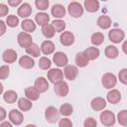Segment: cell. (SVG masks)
<instances>
[{
	"mask_svg": "<svg viewBox=\"0 0 127 127\" xmlns=\"http://www.w3.org/2000/svg\"><path fill=\"white\" fill-rule=\"evenodd\" d=\"M19 64L21 67L26 68V69H30L33 68L35 65V61L32 59V57L30 56H23L20 58L19 60Z\"/></svg>",
	"mask_w": 127,
	"mask_h": 127,
	"instance_id": "obj_19",
	"label": "cell"
},
{
	"mask_svg": "<svg viewBox=\"0 0 127 127\" xmlns=\"http://www.w3.org/2000/svg\"><path fill=\"white\" fill-rule=\"evenodd\" d=\"M107 101L111 104H116L121 100V93L117 89H111L106 95Z\"/></svg>",
	"mask_w": 127,
	"mask_h": 127,
	"instance_id": "obj_20",
	"label": "cell"
},
{
	"mask_svg": "<svg viewBox=\"0 0 127 127\" xmlns=\"http://www.w3.org/2000/svg\"><path fill=\"white\" fill-rule=\"evenodd\" d=\"M100 121L101 123L106 126V127H111L114 125L115 121H116V117H115V114L110 111V110H103L101 113H100Z\"/></svg>",
	"mask_w": 127,
	"mask_h": 127,
	"instance_id": "obj_2",
	"label": "cell"
},
{
	"mask_svg": "<svg viewBox=\"0 0 127 127\" xmlns=\"http://www.w3.org/2000/svg\"><path fill=\"white\" fill-rule=\"evenodd\" d=\"M0 92H1V93H2V94H3V93H4V92H3V84H2V83H1V84H0Z\"/></svg>",
	"mask_w": 127,
	"mask_h": 127,
	"instance_id": "obj_51",
	"label": "cell"
},
{
	"mask_svg": "<svg viewBox=\"0 0 127 127\" xmlns=\"http://www.w3.org/2000/svg\"><path fill=\"white\" fill-rule=\"evenodd\" d=\"M5 116H6V111L3 107H0V120L3 121L5 119Z\"/></svg>",
	"mask_w": 127,
	"mask_h": 127,
	"instance_id": "obj_47",
	"label": "cell"
},
{
	"mask_svg": "<svg viewBox=\"0 0 127 127\" xmlns=\"http://www.w3.org/2000/svg\"><path fill=\"white\" fill-rule=\"evenodd\" d=\"M117 121H118V123L120 125L127 127V110L126 109H123V110L118 112V114H117Z\"/></svg>",
	"mask_w": 127,
	"mask_h": 127,
	"instance_id": "obj_37",
	"label": "cell"
},
{
	"mask_svg": "<svg viewBox=\"0 0 127 127\" xmlns=\"http://www.w3.org/2000/svg\"><path fill=\"white\" fill-rule=\"evenodd\" d=\"M8 12H9L8 6H7L6 4H4V3H1V4H0V17L6 16V15L8 14Z\"/></svg>",
	"mask_w": 127,
	"mask_h": 127,
	"instance_id": "obj_44",
	"label": "cell"
},
{
	"mask_svg": "<svg viewBox=\"0 0 127 127\" xmlns=\"http://www.w3.org/2000/svg\"><path fill=\"white\" fill-rule=\"evenodd\" d=\"M64 75L68 80H74L78 75V68L75 65L67 64L64 68Z\"/></svg>",
	"mask_w": 127,
	"mask_h": 127,
	"instance_id": "obj_11",
	"label": "cell"
},
{
	"mask_svg": "<svg viewBox=\"0 0 127 127\" xmlns=\"http://www.w3.org/2000/svg\"><path fill=\"white\" fill-rule=\"evenodd\" d=\"M26 127H38V126L35 124H28V125H26Z\"/></svg>",
	"mask_w": 127,
	"mask_h": 127,
	"instance_id": "obj_50",
	"label": "cell"
},
{
	"mask_svg": "<svg viewBox=\"0 0 127 127\" xmlns=\"http://www.w3.org/2000/svg\"><path fill=\"white\" fill-rule=\"evenodd\" d=\"M53 62L55 63V64L59 67H63V66H66L67 63H68V59L66 57V55L63 52H56L53 56Z\"/></svg>",
	"mask_w": 127,
	"mask_h": 127,
	"instance_id": "obj_8",
	"label": "cell"
},
{
	"mask_svg": "<svg viewBox=\"0 0 127 127\" xmlns=\"http://www.w3.org/2000/svg\"><path fill=\"white\" fill-rule=\"evenodd\" d=\"M54 91L56 92L57 95H59L61 97H64V96L67 95V93L69 91L68 84L64 80L60 81V82H58L54 85Z\"/></svg>",
	"mask_w": 127,
	"mask_h": 127,
	"instance_id": "obj_9",
	"label": "cell"
},
{
	"mask_svg": "<svg viewBox=\"0 0 127 127\" xmlns=\"http://www.w3.org/2000/svg\"><path fill=\"white\" fill-rule=\"evenodd\" d=\"M72 112H73V107H72L71 104H69V103H64V104H62L61 107H60V113H61L63 116L67 117V116L71 115Z\"/></svg>",
	"mask_w": 127,
	"mask_h": 127,
	"instance_id": "obj_35",
	"label": "cell"
},
{
	"mask_svg": "<svg viewBox=\"0 0 127 127\" xmlns=\"http://www.w3.org/2000/svg\"><path fill=\"white\" fill-rule=\"evenodd\" d=\"M42 33L47 39H52L56 34V30L54 29L52 24H48L42 27Z\"/></svg>",
	"mask_w": 127,
	"mask_h": 127,
	"instance_id": "obj_32",
	"label": "cell"
},
{
	"mask_svg": "<svg viewBox=\"0 0 127 127\" xmlns=\"http://www.w3.org/2000/svg\"><path fill=\"white\" fill-rule=\"evenodd\" d=\"M60 110H58L55 106H49L45 110V118L49 123H56L60 121Z\"/></svg>",
	"mask_w": 127,
	"mask_h": 127,
	"instance_id": "obj_1",
	"label": "cell"
},
{
	"mask_svg": "<svg viewBox=\"0 0 127 127\" xmlns=\"http://www.w3.org/2000/svg\"><path fill=\"white\" fill-rule=\"evenodd\" d=\"M34 86L40 91V93H43V92H46L49 89V82L45 77L41 76V77H38L35 80Z\"/></svg>",
	"mask_w": 127,
	"mask_h": 127,
	"instance_id": "obj_16",
	"label": "cell"
},
{
	"mask_svg": "<svg viewBox=\"0 0 127 127\" xmlns=\"http://www.w3.org/2000/svg\"><path fill=\"white\" fill-rule=\"evenodd\" d=\"M17 13L21 18H28L32 14V7L29 3H22L18 8Z\"/></svg>",
	"mask_w": 127,
	"mask_h": 127,
	"instance_id": "obj_15",
	"label": "cell"
},
{
	"mask_svg": "<svg viewBox=\"0 0 127 127\" xmlns=\"http://www.w3.org/2000/svg\"><path fill=\"white\" fill-rule=\"evenodd\" d=\"M19 24V18L15 15H10L6 19V25L10 28H15Z\"/></svg>",
	"mask_w": 127,
	"mask_h": 127,
	"instance_id": "obj_38",
	"label": "cell"
},
{
	"mask_svg": "<svg viewBox=\"0 0 127 127\" xmlns=\"http://www.w3.org/2000/svg\"><path fill=\"white\" fill-rule=\"evenodd\" d=\"M90 106L94 111H101L106 107V100L103 97H95L91 100Z\"/></svg>",
	"mask_w": 127,
	"mask_h": 127,
	"instance_id": "obj_14",
	"label": "cell"
},
{
	"mask_svg": "<svg viewBox=\"0 0 127 127\" xmlns=\"http://www.w3.org/2000/svg\"><path fill=\"white\" fill-rule=\"evenodd\" d=\"M17 42L21 48H25V50H26L33 44V39L29 33L21 32L17 36Z\"/></svg>",
	"mask_w": 127,
	"mask_h": 127,
	"instance_id": "obj_6",
	"label": "cell"
},
{
	"mask_svg": "<svg viewBox=\"0 0 127 127\" xmlns=\"http://www.w3.org/2000/svg\"><path fill=\"white\" fill-rule=\"evenodd\" d=\"M52 26H53L54 29L56 30V33L58 32V33H61V34H62L63 32H64V29H65V27H66L64 21H63V20H61V19H56V20H54V21L52 22Z\"/></svg>",
	"mask_w": 127,
	"mask_h": 127,
	"instance_id": "obj_33",
	"label": "cell"
},
{
	"mask_svg": "<svg viewBox=\"0 0 127 127\" xmlns=\"http://www.w3.org/2000/svg\"><path fill=\"white\" fill-rule=\"evenodd\" d=\"M3 99L7 103L12 104V103H15L16 100L18 99V94L14 90H7L3 93Z\"/></svg>",
	"mask_w": 127,
	"mask_h": 127,
	"instance_id": "obj_29",
	"label": "cell"
},
{
	"mask_svg": "<svg viewBox=\"0 0 127 127\" xmlns=\"http://www.w3.org/2000/svg\"><path fill=\"white\" fill-rule=\"evenodd\" d=\"M83 53L85 54V56L88 58L89 61H94V60L97 59V58L99 57V55H100L99 50H98L97 48H95V47H88V48H86V49L83 51Z\"/></svg>",
	"mask_w": 127,
	"mask_h": 127,
	"instance_id": "obj_28",
	"label": "cell"
},
{
	"mask_svg": "<svg viewBox=\"0 0 127 127\" xmlns=\"http://www.w3.org/2000/svg\"><path fill=\"white\" fill-rule=\"evenodd\" d=\"M122 51H123V53L125 55H127V40L124 41L123 44H122Z\"/></svg>",
	"mask_w": 127,
	"mask_h": 127,
	"instance_id": "obj_49",
	"label": "cell"
},
{
	"mask_svg": "<svg viewBox=\"0 0 127 127\" xmlns=\"http://www.w3.org/2000/svg\"><path fill=\"white\" fill-rule=\"evenodd\" d=\"M18 107L21 111L26 112V111H29L33 107V103L30 99L25 98V97H21L18 100Z\"/></svg>",
	"mask_w": 127,
	"mask_h": 127,
	"instance_id": "obj_26",
	"label": "cell"
},
{
	"mask_svg": "<svg viewBox=\"0 0 127 127\" xmlns=\"http://www.w3.org/2000/svg\"><path fill=\"white\" fill-rule=\"evenodd\" d=\"M35 5L37 7V9L41 10V11H45L49 8L50 2L48 0H36L35 1Z\"/></svg>",
	"mask_w": 127,
	"mask_h": 127,
	"instance_id": "obj_39",
	"label": "cell"
},
{
	"mask_svg": "<svg viewBox=\"0 0 127 127\" xmlns=\"http://www.w3.org/2000/svg\"><path fill=\"white\" fill-rule=\"evenodd\" d=\"M60 42L63 46L68 47L74 43V35L69 31H64L60 36Z\"/></svg>",
	"mask_w": 127,
	"mask_h": 127,
	"instance_id": "obj_12",
	"label": "cell"
},
{
	"mask_svg": "<svg viewBox=\"0 0 127 127\" xmlns=\"http://www.w3.org/2000/svg\"><path fill=\"white\" fill-rule=\"evenodd\" d=\"M21 27L24 30V32L26 33H33L36 30V24L33 20L31 19H25L23 20V22L21 23Z\"/></svg>",
	"mask_w": 127,
	"mask_h": 127,
	"instance_id": "obj_27",
	"label": "cell"
},
{
	"mask_svg": "<svg viewBox=\"0 0 127 127\" xmlns=\"http://www.w3.org/2000/svg\"><path fill=\"white\" fill-rule=\"evenodd\" d=\"M51 13L55 18L61 19L65 15V8L62 4H55L51 9Z\"/></svg>",
	"mask_w": 127,
	"mask_h": 127,
	"instance_id": "obj_18",
	"label": "cell"
},
{
	"mask_svg": "<svg viewBox=\"0 0 127 127\" xmlns=\"http://www.w3.org/2000/svg\"><path fill=\"white\" fill-rule=\"evenodd\" d=\"M90 42L93 46H99L104 42V35L100 32H96V33L92 34V36L90 38Z\"/></svg>",
	"mask_w": 127,
	"mask_h": 127,
	"instance_id": "obj_34",
	"label": "cell"
},
{
	"mask_svg": "<svg viewBox=\"0 0 127 127\" xmlns=\"http://www.w3.org/2000/svg\"><path fill=\"white\" fill-rule=\"evenodd\" d=\"M35 21L38 25L40 26H45V25H48L49 22H50V16L45 13V12H40V13H37L36 16H35Z\"/></svg>",
	"mask_w": 127,
	"mask_h": 127,
	"instance_id": "obj_25",
	"label": "cell"
},
{
	"mask_svg": "<svg viewBox=\"0 0 127 127\" xmlns=\"http://www.w3.org/2000/svg\"><path fill=\"white\" fill-rule=\"evenodd\" d=\"M101 83H102L103 87H105L107 89H112L117 83V77L114 73L106 72L101 77Z\"/></svg>",
	"mask_w": 127,
	"mask_h": 127,
	"instance_id": "obj_3",
	"label": "cell"
},
{
	"mask_svg": "<svg viewBox=\"0 0 127 127\" xmlns=\"http://www.w3.org/2000/svg\"><path fill=\"white\" fill-rule=\"evenodd\" d=\"M59 127H72V122L68 118H63L59 121Z\"/></svg>",
	"mask_w": 127,
	"mask_h": 127,
	"instance_id": "obj_43",
	"label": "cell"
},
{
	"mask_svg": "<svg viewBox=\"0 0 127 127\" xmlns=\"http://www.w3.org/2000/svg\"><path fill=\"white\" fill-rule=\"evenodd\" d=\"M40 48H41V52L46 56H49L55 52V44L50 40L44 41Z\"/></svg>",
	"mask_w": 127,
	"mask_h": 127,
	"instance_id": "obj_21",
	"label": "cell"
},
{
	"mask_svg": "<svg viewBox=\"0 0 127 127\" xmlns=\"http://www.w3.org/2000/svg\"><path fill=\"white\" fill-rule=\"evenodd\" d=\"M0 26H1V31H0V36H3L6 32V24L4 21H0Z\"/></svg>",
	"mask_w": 127,
	"mask_h": 127,
	"instance_id": "obj_46",
	"label": "cell"
},
{
	"mask_svg": "<svg viewBox=\"0 0 127 127\" xmlns=\"http://www.w3.org/2000/svg\"><path fill=\"white\" fill-rule=\"evenodd\" d=\"M9 120L12 124L18 126V125H21L23 123V120H24V116L22 114L21 111L17 110V109H12L10 112H9Z\"/></svg>",
	"mask_w": 127,
	"mask_h": 127,
	"instance_id": "obj_10",
	"label": "cell"
},
{
	"mask_svg": "<svg viewBox=\"0 0 127 127\" xmlns=\"http://www.w3.org/2000/svg\"><path fill=\"white\" fill-rule=\"evenodd\" d=\"M10 74V67L6 64H3L0 67V79H5Z\"/></svg>",
	"mask_w": 127,
	"mask_h": 127,
	"instance_id": "obj_40",
	"label": "cell"
},
{
	"mask_svg": "<svg viewBox=\"0 0 127 127\" xmlns=\"http://www.w3.org/2000/svg\"><path fill=\"white\" fill-rule=\"evenodd\" d=\"M118 79L121 83L127 85V68H122L118 73Z\"/></svg>",
	"mask_w": 127,
	"mask_h": 127,
	"instance_id": "obj_41",
	"label": "cell"
},
{
	"mask_svg": "<svg viewBox=\"0 0 127 127\" xmlns=\"http://www.w3.org/2000/svg\"><path fill=\"white\" fill-rule=\"evenodd\" d=\"M2 60L6 64H13L17 60V53L13 49H7L2 54Z\"/></svg>",
	"mask_w": 127,
	"mask_h": 127,
	"instance_id": "obj_13",
	"label": "cell"
},
{
	"mask_svg": "<svg viewBox=\"0 0 127 127\" xmlns=\"http://www.w3.org/2000/svg\"><path fill=\"white\" fill-rule=\"evenodd\" d=\"M104 54L105 56L108 58V59H116L118 56H119V51L118 49L115 47V46H112V45H109L105 48V51H104Z\"/></svg>",
	"mask_w": 127,
	"mask_h": 127,
	"instance_id": "obj_30",
	"label": "cell"
},
{
	"mask_svg": "<svg viewBox=\"0 0 127 127\" xmlns=\"http://www.w3.org/2000/svg\"><path fill=\"white\" fill-rule=\"evenodd\" d=\"M25 95H26V98L30 99L31 101H35L39 99L40 91L35 86H28L25 89Z\"/></svg>",
	"mask_w": 127,
	"mask_h": 127,
	"instance_id": "obj_17",
	"label": "cell"
},
{
	"mask_svg": "<svg viewBox=\"0 0 127 127\" xmlns=\"http://www.w3.org/2000/svg\"><path fill=\"white\" fill-rule=\"evenodd\" d=\"M48 79L50 82L56 84L60 81H63L64 79V71L60 68H51L47 73Z\"/></svg>",
	"mask_w": 127,
	"mask_h": 127,
	"instance_id": "obj_5",
	"label": "cell"
},
{
	"mask_svg": "<svg viewBox=\"0 0 127 127\" xmlns=\"http://www.w3.org/2000/svg\"><path fill=\"white\" fill-rule=\"evenodd\" d=\"M8 4L12 7H17L22 4V1L21 0H8Z\"/></svg>",
	"mask_w": 127,
	"mask_h": 127,
	"instance_id": "obj_45",
	"label": "cell"
},
{
	"mask_svg": "<svg viewBox=\"0 0 127 127\" xmlns=\"http://www.w3.org/2000/svg\"><path fill=\"white\" fill-rule=\"evenodd\" d=\"M83 5L84 9L89 13H94L99 9V2L97 0H85Z\"/></svg>",
	"mask_w": 127,
	"mask_h": 127,
	"instance_id": "obj_24",
	"label": "cell"
},
{
	"mask_svg": "<svg viewBox=\"0 0 127 127\" xmlns=\"http://www.w3.org/2000/svg\"><path fill=\"white\" fill-rule=\"evenodd\" d=\"M26 53L29 56H32L33 58H38V57H40V55H41L42 52H41V48L37 44L33 43L29 48L26 49Z\"/></svg>",
	"mask_w": 127,
	"mask_h": 127,
	"instance_id": "obj_31",
	"label": "cell"
},
{
	"mask_svg": "<svg viewBox=\"0 0 127 127\" xmlns=\"http://www.w3.org/2000/svg\"><path fill=\"white\" fill-rule=\"evenodd\" d=\"M74 61H75V64H76V65H77L78 67H84V66H86V65L88 64V63H89L88 58L85 56V54H84L83 52L77 53L76 56H75Z\"/></svg>",
	"mask_w": 127,
	"mask_h": 127,
	"instance_id": "obj_23",
	"label": "cell"
},
{
	"mask_svg": "<svg viewBox=\"0 0 127 127\" xmlns=\"http://www.w3.org/2000/svg\"><path fill=\"white\" fill-rule=\"evenodd\" d=\"M68 14L73 18H79L83 14V7L79 2H70L67 6Z\"/></svg>",
	"mask_w": 127,
	"mask_h": 127,
	"instance_id": "obj_4",
	"label": "cell"
},
{
	"mask_svg": "<svg viewBox=\"0 0 127 127\" xmlns=\"http://www.w3.org/2000/svg\"><path fill=\"white\" fill-rule=\"evenodd\" d=\"M124 37H125L124 32H123L121 29H118V28L111 29V30L108 32V38H109V40H110L112 43H114V44H119V43H121V42L124 40Z\"/></svg>",
	"mask_w": 127,
	"mask_h": 127,
	"instance_id": "obj_7",
	"label": "cell"
},
{
	"mask_svg": "<svg viewBox=\"0 0 127 127\" xmlns=\"http://www.w3.org/2000/svg\"><path fill=\"white\" fill-rule=\"evenodd\" d=\"M52 65V62L49 58L47 57H42L40 58V61H39V67L41 69H44V70H47L51 67Z\"/></svg>",
	"mask_w": 127,
	"mask_h": 127,
	"instance_id": "obj_36",
	"label": "cell"
},
{
	"mask_svg": "<svg viewBox=\"0 0 127 127\" xmlns=\"http://www.w3.org/2000/svg\"><path fill=\"white\" fill-rule=\"evenodd\" d=\"M83 126L84 127H97V122L94 118L92 117H88L84 120L83 122Z\"/></svg>",
	"mask_w": 127,
	"mask_h": 127,
	"instance_id": "obj_42",
	"label": "cell"
},
{
	"mask_svg": "<svg viewBox=\"0 0 127 127\" xmlns=\"http://www.w3.org/2000/svg\"><path fill=\"white\" fill-rule=\"evenodd\" d=\"M97 26L103 30H107L111 27V19L107 15H102L97 19Z\"/></svg>",
	"mask_w": 127,
	"mask_h": 127,
	"instance_id": "obj_22",
	"label": "cell"
},
{
	"mask_svg": "<svg viewBox=\"0 0 127 127\" xmlns=\"http://www.w3.org/2000/svg\"><path fill=\"white\" fill-rule=\"evenodd\" d=\"M0 127H13V126H12V123L9 121H3L0 124Z\"/></svg>",
	"mask_w": 127,
	"mask_h": 127,
	"instance_id": "obj_48",
	"label": "cell"
}]
</instances>
